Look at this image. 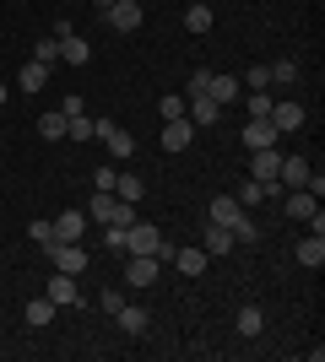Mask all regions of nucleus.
<instances>
[{
	"label": "nucleus",
	"instance_id": "f257e3e1",
	"mask_svg": "<svg viewBox=\"0 0 325 362\" xmlns=\"http://www.w3.org/2000/svg\"><path fill=\"white\" fill-rule=\"evenodd\" d=\"M277 168H282V157H277V151H271V146H261V151H249V179H255V184H266V200H282Z\"/></svg>",
	"mask_w": 325,
	"mask_h": 362
},
{
	"label": "nucleus",
	"instance_id": "f03ea898",
	"mask_svg": "<svg viewBox=\"0 0 325 362\" xmlns=\"http://www.w3.org/2000/svg\"><path fill=\"white\" fill-rule=\"evenodd\" d=\"M282 211L293 216V222H309L314 233H325V211H320V195H309V189H293V195H282Z\"/></svg>",
	"mask_w": 325,
	"mask_h": 362
},
{
	"label": "nucleus",
	"instance_id": "7ed1b4c3",
	"mask_svg": "<svg viewBox=\"0 0 325 362\" xmlns=\"http://www.w3.org/2000/svg\"><path fill=\"white\" fill-rule=\"evenodd\" d=\"M157 249H163V233H157L152 222H130L125 227V255H157Z\"/></svg>",
	"mask_w": 325,
	"mask_h": 362
},
{
	"label": "nucleus",
	"instance_id": "20e7f679",
	"mask_svg": "<svg viewBox=\"0 0 325 362\" xmlns=\"http://www.w3.org/2000/svg\"><path fill=\"white\" fill-rule=\"evenodd\" d=\"M44 255L55 259V271H65V276H81V271H87V249H81V243H49Z\"/></svg>",
	"mask_w": 325,
	"mask_h": 362
},
{
	"label": "nucleus",
	"instance_id": "39448f33",
	"mask_svg": "<svg viewBox=\"0 0 325 362\" xmlns=\"http://www.w3.org/2000/svg\"><path fill=\"white\" fill-rule=\"evenodd\" d=\"M141 16H147V11H141V0H114V6L103 11V22H108L114 33H136Z\"/></svg>",
	"mask_w": 325,
	"mask_h": 362
},
{
	"label": "nucleus",
	"instance_id": "423d86ee",
	"mask_svg": "<svg viewBox=\"0 0 325 362\" xmlns=\"http://www.w3.org/2000/svg\"><path fill=\"white\" fill-rule=\"evenodd\" d=\"M98 141L108 146V157H130V151H136V136H130V130H120L114 119H98Z\"/></svg>",
	"mask_w": 325,
	"mask_h": 362
},
{
	"label": "nucleus",
	"instance_id": "0eeeda50",
	"mask_svg": "<svg viewBox=\"0 0 325 362\" xmlns=\"http://www.w3.org/2000/svg\"><path fill=\"white\" fill-rule=\"evenodd\" d=\"M157 271H163V265H157V255H130V265H125V281H130V287H152Z\"/></svg>",
	"mask_w": 325,
	"mask_h": 362
},
{
	"label": "nucleus",
	"instance_id": "6e6552de",
	"mask_svg": "<svg viewBox=\"0 0 325 362\" xmlns=\"http://www.w3.org/2000/svg\"><path fill=\"white\" fill-rule=\"evenodd\" d=\"M266 119L277 124V136H287V130H304V119H309V114H304V103H271V114H266Z\"/></svg>",
	"mask_w": 325,
	"mask_h": 362
},
{
	"label": "nucleus",
	"instance_id": "1a4fd4ad",
	"mask_svg": "<svg viewBox=\"0 0 325 362\" xmlns=\"http://www.w3.org/2000/svg\"><path fill=\"white\" fill-rule=\"evenodd\" d=\"M190 141H195V124H190V114H185V119H163V151H185Z\"/></svg>",
	"mask_w": 325,
	"mask_h": 362
},
{
	"label": "nucleus",
	"instance_id": "9d476101",
	"mask_svg": "<svg viewBox=\"0 0 325 362\" xmlns=\"http://www.w3.org/2000/svg\"><path fill=\"white\" fill-rule=\"evenodd\" d=\"M87 233V211H60L55 216V243H81Z\"/></svg>",
	"mask_w": 325,
	"mask_h": 362
},
{
	"label": "nucleus",
	"instance_id": "9b49d317",
	"mask_svg": "<svg viewBox=\"0 0 325 362\" xmlns=\"http://www.w3.org/2000/svg\"><path fill=\"white\" fill-rule=\"evenodd\" d=\"M239 216H244V206H239L233 195H217L212 206H206V222H217V227H233Z\"/></svg>",
	"mask_w": 325,
	"mask_h": 362
},
{
	"label": "nucleus",
	"instance_id": "f8f14e48",
	"mask_svg": "<svg viewBox=\"0 0 325 362\" xmlns=\"http://www.w3.org/2000/svg\"><path fill=\"white\" fill-rule=\"evenodd\" d=\"M309 173H314V168L304 163V157H282V168H277V184H293V189H304V184H309Z\"/></svg>",
	"mask_w": 325,
	"mask_h": 362
},
{
	"label": "nucleus",
	"instance_id": "ddd939ff",
	"mask_svg": "<svg viewBox=\"0 0 325 362\" xmlns=\"http://www.w3.org/2000/svg\"><path fill=\"white\" fill-rule=\"evenodd\" d=\"M60 60L65 65H87V60H93V44L76 38V33H65V38H60Z\"/></svg>",
	"mask_w": 325,
	"mask_h": 362
},
{
	"label": "nucleus",
	"instance_id": "4468645a",
	"mask_svg": "<svg viewBox=\"0 0 325 362\" xmlns=\"http://www.w3.org/2000/svg\"><path fill=\"white\" fill-rule=\"evenodd\" d=\"M233 330L244 335V341H255V335L266 330V314L255 308V303H249V308H239V314H233Z\"/></svg>",
	"mask_w": 325,
	"mask_h": 362
},
{
	"label": "nucleus",
	"instance_id": "2eb2a0df",
	"mask_svg": "<svg viewBox=\"0 0 325 362\" xmlns=\"http://www.w3.org/2000/svg\"><path fill=\"white\" fill-rule=\"evenodd\" d=\"M201 249H206V259H222L233 249V233H228V227H217V222H206V243H201Z\"/></svg>",
	"mask_w": 325,
	"mask_h": 362
},
{
	"label": "nucleus",
	"instance_id": "dca6fc26",
	"mask_svg": "<svg viewBox=\"0 0 325 362\" xmlns=\"http://www.w3.org/2000/svg\"><path fill=\"white\" fill-rule=\"evenodd\" d=\"M271 141H277V124H271V119H249V124H244V146H249V151L271 146Z\"/></svg>",
	"mask_w": 325,
	"mask_h": 362
},
{
	"label": "nucleus",
	"instance_id": "f3484780",
	"mask_svg": "<svg viewBox=\"0 0 325 362\" xmlns=\"http://www.w3.org/2000/svg\"><path fill=\"white\" fill-rule=\"evenodd\" d=\"M298 265H309V271L325 265V233H309V238L298 243Z\"/></svg>",
	"mask_w": 325,
	"mask_h": 362
},
{
	"label": "nucleus",
	"instance_id": "a211bd4d",
	"mask_svg": "<svg viewBox=\"0 0 325 362\" xmlns=\"http://www.w3.org/2000/svg\"><path fill=\"white\" fill-rule=\"evenodd\" d=\"M114 319H120V330H125V335H147V325H152V319H147V308H136V303H125Z\"/></svg>",
	"mask_w": 325,
	"mask_h": 362
},
{
	"label": "nucleus",
	"instance_id": "6ab92c4d",
	"mask_svg": "<svg viewBox=\"0 0 325 362\" xmlns=\"http://www.w3.org/2000/svg\"><path fill=\"white\" fill-rule=\"evenodd\" d=\"M49 298H55V303H81V292H76V276L55 271V276H49Z\"/></svg>",
	"mask_w": 325,
	"mask_h": 362
},
{
	"label": "nucleus",
	"instance_id": "aec40b11",
	"mask_svg": "<svg viewBox=\"0 0 325 362\" xmlns=\"http://www.w3.org/2000/svg\"><path fill=\"white\" fill-rule=\"evenodd\" d=\"M22 319H28L33 330H44L49 319H55V298H49V292H44V298H33L28 308H22Z\"/></svg>",
	"mask_w": 325,
	"mask_h": 362
},
{
	"label": "nucleus",
	"instance_id": "412c9836",
	"mask_svg": "<svg viewBox=\"0 0 325 362\" xmlns=\"http://www.w3.org/2000/svg\"><path fill=\"white\" fill-rule=\"evenodd\" d=\"M16 87H22V92H44L49 87V65L28 60V65H22V76H16Z\"/></svg>",
	"mask_w": 325,
	"mask_h": 362
},
{
	"label": "nucleus",
	"instance_id": "4be33fe9",
	"mask_svg": "<svg viewBox=\"0 0 325 362\" xmlns=\"http://www.w3.org/2000/svg\"><path fill=\"white\" fill-rule=\"evenodd\" d=\"M217 119H222V103H212L206 92H201V98H190V124H217Z\"/></svg>",
	"mask_w": 325,
	"mask_h": 362
},
{
	"label": "nucleus",
	"instance_id": "5701e85b",
	"mask_svg": "<svg viewBox=\"0 0 325 362\" xmlns=\"http://www.w3.org/2000/svg\"><path fill=\"white\" fill-rule=\"evenodd\" d=\"M206 98H212V103H233V98H239V81L212 71V81H206Z\"/></svg>",
	"mask_w": 325,
	"mask_h": 362
},
{
	"label": "nucleus",
	"instance_id": "b1692460",
	"mask_svg": "<svg viewBox=\"0 0 325 362\" xmlns=\"http://www.w3.org/2000/svg\"><path fill=\"white\" fill-rule=\"evenodd\" d=\"M212 6H185V33H195V38H201V33H212Z\"/></svg>",
	"mask_w": 325,
	"mask_h": 362
},
{
	"label": "nucleus",
	"instance_id": "393cba45",
	"mask_svg": "<svg viewBox=\"0 0 325 362\" xmlns=\"http://www.w3.org/2000/svg\"><path fill=\"white\" fill-rule=\"evenodd\" d=\"M173 265L185 276H201L206 271V249H173Z\"/></svg>",
	"mask_w": 325,
	"mask_h": 362
},
{
	"label": "nucleus",
	"instance_id": "a878e982",
	"mask_svg": "<svg viewBox=\"0 0 325 362\" xmlns=\"http://www.w3.org/2000/svg\"><path fill=\"white\" fill-rule=\"evenodd\" d=\"M114 195H120V200H130V206H136V200L147 195V184H141V173H120V179H114Z\"/></svg>",
	"mask_w": 325,
	"mask_h": 362
},
{
	"label": "nucleus",
	"instance_id": "bb28decb",
	"mask_svg": "<svg viewBox=\"0 0 325 362\" xmlns=\"http://www.w3.org/2000/svg\"><path fill=\"white\" fill-rule=\"evenodd\" d=\"M65 136L71 141H98V119L93 114H76V119H65Z\"/></svg>",
	"mask_w": 325,
	"mask_h": 362
},
{
	"label": "nucleus",
	"instance_id": "cd10ccee",
	"mask_svg": "<svg viewBox=\"0 0 325 362\" xmlns=\"http://www.w3.org/2000/svg\"><path fill=\"white\" fill-rule=\"evenodd\" d=\"M266 76H271L277 87H293V81H298V60H277V65H266Z\"/></svg>",
	"mask_w": 325,
	"mask_h": 362
},
{
	"label": "nucleus",
	"instance_id": "c85d7f7f",
	"mask_svg": "<svg viewBox=\"0 0 325 362\" xmlns=\"http://www.w3.org/2000/svg\"><path fill=\"white\" fill-rule=\"evenodd\" d=\"M38 136H44V141H65V114H60V108L38 119Z\"/></svg>",
	"mask_w": 325,
	"mask_h": 362
},
{
	"label": "nucleus",
	"instance_id": "c756f323",
	"mask_svg": "<svg viewBox=\"0 0 325 362\" xmlns=\"http://www.w3.org/2000/svg\"><path fill=\"white\" fill-rule=\"evenodd\" d=\"M228 233H233V243H261V227L249 222V216H239V222H233Z\"/></svg>",
	"mask_w": 325,
	"mask_h": 362
},
{
	"label": "nucleus",
	"instance_id": "7c9ffc66",
	"mask_svg": "<svg viewBox=\"0 0 325 362\" xmlns=\"http://www.w3.org/2000/svg\"><path fill=\"white\" fill-rule=\"evenodd\" d=\"M233 200H239V206H261V200H266V184L244 179V184H239V195H233Z\"/></svg>",
	"mask_w": 325,
	"mask_h": 362
},
{
	"label": "nucleus",
	"instance_id": "2f4dec72",
	"mask_svg": "<svg viewBox=\"0 0 325 362\" xmlns=\"http://www.w3.org/2000/svg\"><path fill=\"white\" fill-rule=\"evenodd\" d=\"M157 114H163V119H185V92H169V98L157 103Z\"/></svg>",
	"mask_w": 325,
	"mask_h": 362
},
{
	"label": "nucleus",
	"instance_id": "473e14b6",
	"mask_svg": "<svg viewBox=\"0 0 325 362\" xmlns=\"http://www.w3.org/2000/svg\"><path fill=\"white\" fill-rule=\"evenodd\" d=\"M244 108H249V119H266V114H271V92H249Z\"/></svg>",
	"mask_w": 325,
	"mask_h": 362
},
{
	"label": "nucleus",
	"instance_id": "72a5a7b5",
	"mask_svg": "<svg viewBox=\"0 0 325 362\" xmlns=\"http://www.w3.org/2000/svg\"><path fill=\"white\" fill-rule=\"evenodd\" d=\"M239 87H249V92H266V87H271V76H266V65H249Z\"/></svg>",
	"mask_w": 325,
	"mask_h": 362
},
{
	"label": "nucleus",
	"instance_id": "f704fd0d",
	"mask_svg": "<svg viewBox=\"0 0 325 362\" xmlns=\"http://www.w3.org/2000/svg\"><path fill=\"white\" fill-rule=\"evenodd\" d=\"M33 60H38V65H55V60H60V38H44V44L33 49Z\"/></svg>",
	"mask_w": 325,
	"mask_h": 362
},
{
	"label": "nucleus",
	"instance_id": "c9c22d12",
	"mask_svg": "<svg viewBox=\"0 0 325 362\" xmlns=\"http://www.w3.org/2000/svg\"><path fill=\"white\" fill-rule=\"evenodd\" d=\"M28 238H33V243H44V249H49V243H55V222H44V216H38V222L28 227Z\"/></svg>",
	"mask_w": 325,
	"mask_h": 362
},
{
	"label": "nucleus",
	"instance_id": "e433bc0d",
	"mask_svg": "<svg viewBox=\"0 0 325 362\" xmlns=\"http://www.w3.org/2000/svg\"><path fill=\"white\" fill-rule=\"evenodd\" d=\"M103 243L114 249V255H125V227H120V222H108V227H103Z\"/></svg>",
	"mask_w": 325,
	"mask_h": 362
},
{
	"label": "nucleus",
	"instance_id": "4c0bfd02",
	"mask_svg": "<svg viewBox=\"0 0 325 362\" xmlns=\"http://www.w3.org/2000/svg\"><path fill=\"white\" fill-rule=\"evenodd\" d=\"M206 81H212V71H190V81H185V98H201V92H206Z\"/></svg>",
	"mask_w": 325,
	"mask_h": 362
},
{
	"label": "nucleus",
	"instance_id": "58836bf2",
	"mask_svg": "<svg viewBox=\"0 0 325 362\" xmlns=\"http://www.w3.org/2000/svg\"><path fill=\"white\" fill-rule=\"evenodd\" d=\"M60 114H65V119H76V114H87V98H81V92H71V98L60 103Z\"/></svg>",
	"mask_w": 325,
	"mask_h": 362
},
{
	"label": "nucleus",
	"instance_id": "ea45409f",
	"mask_svg": "<svg viewBox=\"0 0 325 362\" xmlns=\"http://www.w3.org/2000/svg\"><path fill=\"white\" fill-rule=\"evenodd\" d=\"M98 308H103V314H120V308H125V292H114V287H108L103 298H98Z\"/></svg>",
	"mask_w": 325,
	"mask_h": 362
},
{
	"label": "nucleus",
	"instance_id": "a19ab883",
	"mask_svg": "<svg viewBox=\"0 0 325 362\" xmlns=\"http://www.w3.org/2000/svg\"><path fill=\"white\" fill-rule=\"evenodd\" d=\"M108 6H114V0H93V11H98V16H103V11H108Z\"/></svg>",
	"mask_w": 325,
	"mask_h": 362
},
{
	"label": "nucleus",
	"instance_id": "79ce46f5",
	"mask_svg": "<svg viewBox=\"0 0 325 362\" xmlns=\"http://www.w3.org/2000/svg\"><path fill=\"white\" fill-rule=\"evenodd\" d=\"M0 103H6V81H0Z\"/></svg>",
	"mask_w": 325,
	"mask_h": 362
}]
</instances>
